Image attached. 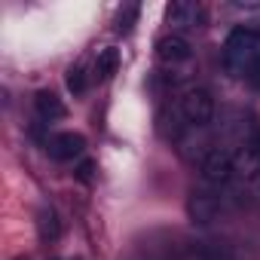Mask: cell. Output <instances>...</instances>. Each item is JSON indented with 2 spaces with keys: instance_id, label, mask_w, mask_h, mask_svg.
Segmentation results:
<instances>
[{
  "instance_id": "1",
  "label": "cell",
  "mask_w": 260,
  "mask_h": 260,
  "mask_svg": "<svg viewBox=\"0 0 260 260\" xmlns=\"http://www.w3.org/2000/svg\"><path fill=\"white\" fill-rule=\"evenodd\" d=\"M223 71L236 80H248L260 74V31L257 28H233L223 40Z\"/></svg>"
},
{
  "instance_id": "7",
  "label": "cell",
  "mask_w": 260,
  "mask_h": 260,
  "mask_svg": "<svg viewBox=\"0 0 260 260\" xmlns=\"http://www.w3.org/2000/svg\"><path fill=\"white\" fill-rule=\"evenodd\" d=\"M166 22L172 28H199L205 22V10L193 4V0H178V4L166 10Z\"/></svg>"
},
{
  "instance_id": "4",
  "label": "cell",
  "mask_w": 260,
  "mask_h": 260,
  "mask_svg": "<svg viewBox=\"0 0 260 260\" xmlns=\"http://www.w3.org/2000/svg\"><path fill=\"white\" fill-rule=\"evenodd\" d=\"M178 113L190 128H202L214 116V98L208 89H190L178 98Z\"/></svg>"
},
{
  "instance_id": "14",
  "label": "cell",
  "mask_w": 260,
  "mask_h": 260,
  "mask_svg": "<svg viewBox=\"0 0 260 260\" xmlns=\"http://www.w3.org/2000/svg\"><path fill=\"white\" fill-rule=\"evenodd\" d=\"M74 178H77L80 184H92V178H95V162H92V159H83V162L74 169Z\"/></svg>"
},
{
  "instance_id": "9",
  "label": "cell",
  "mask_w": 260,
  "mask_h": 260,
  "mask_svg": "<svg viewBox=\"0 0 260 260\" xmlns=\"http://www.w3.org/2000/svg\"><path fill=\"white\" fill-rule=\"evenodd\" d=\"M37 233H40L43 242H55V239H58L61 223H58V214H55L52 205H43V208L37 211Z\"/></svg>"
},
{
  "instance_id": "13",
  "label": "cell",
  "mask_w": 260,
  "mask_h": 260,
  "mask_svg": "<svg viewBox=\"0 0 260 260\" xmlns=\"http://www.w3.org/2000/svg\"><path fill=\"white\" fill-rule=\"evenodd\" d=\"M138 13H141V10H138L135 4H132V7H122L119 16H116V31H119V34H128V31L135 28V22H138Z\"/></svg>"
},
{
  "instance_id": "6",
  "label": "cell",
  "mask_w": 260,
  "mask_h": 260,
  "mask_svg": "<svg viewBox=\"0 0 260 260\" xmlns=\"http://www.w3.org/2000/svg\"><path fill=\"white\" fill-rule=\"evenodd\" d=\"M156 58L162 64H184L193 58V46L184 34H166L156 40Z\"/></svg>"
},
{
  "instance_id": "11",
  "label": "cell",
  "mask_w": 260,
  "mask_h": 260,
  "mask_svg": "<svg viewBox=\"0 0 260 260\" xmlns=\"http://www.w3.org/2000/svg\"><path fill=\"white\" fill-rule=\"evenodd\" d=\"M116 68H119V49H113V46L101 49L98 58H95V77L104 83V80H110L116 74Z\"/></svg>"
},
{
  "instance_id": "10",
  "label": "cell",
  "mask_w": 260,
  "mask_h": 260,
  "mask_svg": "<svg viewBox=\"0 0 260 260\" xmlns=\"http://www.w3.org/2000/svg\"><path fill=\"white\" fill-rule=\"evenodd\" d=\"M193 260H236V251L223 242H199L193 248Z\"/></svg>"
},
{
  "instance_id": "2",
  "label": "cell",
  "mask_w": 260,
  "mask_h": 260,
  "mask_svg": "<svg viewBox=\"0 0 260 260\" xmlns=\"http://www.w3.org/2000/svg\"><path fill=\"white\" fill-rule=\"evenodd\" d=\"M199 175L208 187H226L236 178V150L223 144L205 150L199 159Z\"/></svg>"
},
{
  "instance_id": "3",
  "label": "cell",
  "mask_w": 260,
  "mask_h": 260,
  "mask_svg": "<svg viewBox=\"0 0 260 260\" xmlns=\"http://www.w3.org/2000/svg\"><path fill=\"white\" fill-rule=\"evenodd\" d=\"M220 208H223V196L214 190V187H193L190 196H187V217L196 223V226H208L220 217Z\"/></svg>"
},
{
  "instance_id": "12",
  "label": "cell",
  "mask_w": 260,
  "mask_h": 260,
  "mask_svg": "<svg viewBox=\"0 0 260 260\" xmlns=\"http://www.w3.org/2000/svg\"><path fill=\"white\" fill-rule=\"evenodd\" d=\"M64 83H68V92H71V95H83L86 86H89V80H86V68H83V64H71L68 74H64Z\"/></svg>"
},
{
  "instance_id": "5",
  "label": "cell",
  "mask_w": 260,
  "mask_h": 260,
  "mask_svg": "<svg viewBox=\"0 0 260 260\" xmlns=\"http://www.w3.org/2000/svg\"><path fill=\"white\" fill-rule=\"evenodd\" d=\"M46 150L55 162H74L86 153V138L80 132H58L46 141Z\"/></svg>"
},
{
  "instance_id": "15",
  "label": "cell",
  "mask_w": 260,
  "mask_h": 260,
  "mask_svg": "<svg viewBox=\"0 0 260 260\" xmlns=\"http://www.w3.org/2000/svg\"><path fill=\"white\" fill-rule=\"evenodd\" d=\"M248 150H251V153H254V156L260 159V132H257V135H254V138L248 141Z\"/></svg>"
},
{
  "instance_id": "8",
  "label": "cell",
  "mask_w": 260,
  "mask_h": 260,
  "mask_svg": "<svg viewBox=\"0 0 260 260\" xmlns=\"http://www.w3.org/2000/svg\"><path fill=\"white\" fill-rule=\"evenodd\" d=\"M34 110H37V116H40V119H46V122L61 119V116L68 113L64 101H61L52 89H40V92L34 95Z\"/></svg>"
}]
</instances>
